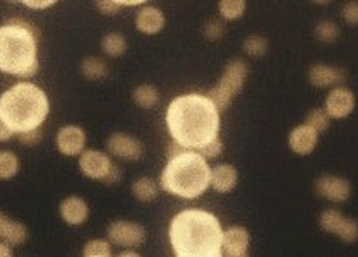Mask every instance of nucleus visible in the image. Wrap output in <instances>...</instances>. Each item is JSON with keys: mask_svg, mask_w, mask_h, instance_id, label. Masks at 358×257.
<instances>
[{"mask_svg": "<svg viewBox=\"0 0 358 257\" xmlns=\"http://www.w3.org/2000/svg\"><path fill=\"white\" fill-rule=\"evenodd\" d=\"M167 125L175 143L189 151H198L218 139L220 112L204 94H184L168 107Z\"/></svg>", "mask_w": 358, "mask_h": 257, "instance_id": "obj_1", "label": "nucleus"}, {"mask_svg": "<svg viewBox=\"0 0 358 257\" xmlns=\"http://www.w3.org/2000/svg\"><path fill=\"white\" fill-rule=\"evenodd\" d=\"M168 235L175 257H223V228L208 211H180L171 220Z\"/></svg>", "mask_w": 358, "mask_h": 257, "instance_id": "obj_2", "label": "nucleus"}, {"mask_svg": "<svg viewBox=\"0 0 358 257\" xmlns=\"http://www.w3.org/2000/svg\"><path fill=\"white\" fill-rule=\"evenodd\" d=\"M48 110L50 103L45 91L31 83L14 84L0 94V119L14 134L40 129Z\"/></svg>", "mask_w": 358, "mask_h": 257, "instance_id": "obj_3", "label": "nucleus"}, {"mask_svg": "<svg viewBox=\"0 0 358 257\" xmlns=\"http://www.w3.org/2000/svg\"><path fill=\"white\" fill-rule=\"evenodd\" d=\"M208 161L196 151H185L167 163L160 178V187L182 199H198L209 189Z\"/></svg>", "mask_w": 358, "mask_h": 257, "instance_id": "obj_4", "label": "nucleus"}, {"mask_svg": "<svg viewBox=\"0 0 358 257\" xmlns=\"http://www.w3.org/2000/svg\"><path fill=\"white\" fill-rule=\"evenodd\" d=\"M36 38L30 31L9 24L0 28V70L19 77L38 72Z\"/></svg>", "mask_w": 358, "mask_h": 257, "instance_id": "obj_5", "label": "nucleus"}, {"mask_svg": "<svg viewBox=\"0 0 358 257\" xmlns=\"http://www.w3.org/2000/svg\"><path fill=\"white\" fill-rule=\"evenodd\" d=\"M108 242L124 249L141 247L146 242V230L143 225L132 223V221L117 220L110 223L107 230Z\"/></svg>", "mask_w": 358, "mask_h": 257, "instance_id": "obj_6", "label": "nucleus"}, {"mask_svg": "<svg viewBox=\"0 0 358 257\" xmlns=\"http://www.w3.org/2000/svg\"><path fill=\"white\" fill-rule=\"evenodd\" d=\"M319 225H321L322 230L328 232V234L336 235V237H339L341 240L350 242V244L357 242V221L352 220V218H346L345 214L339 213V211L326 209L324 213L321 214V218H319Z\"/></svg>", "mask_w": 358, "mask_h": 257, "instance_id": "obj_7", "label": "nucleus"}, {"mask_svg": "<svg viewBox=\"0 0 358 257\" xmlns=\"http://www.w3.org/2000/svg\"><path fill=\"white\" fill-rule=\"evenodd\" d=\"M107 150L108 153L125 161H138L141 160L144 154V146L141 141L124 132L112 134L107 141Z\"/></svg>", "mask_w": 358, "mask_h": 257, "instance_id": "obj_8", "label": "nucleus"}, {"mask_svg": "<svg viewBox=\"0 0 358 257\" xmlns=\"http://www.w3.org/2000/svg\"><path fill=\"white\" fill-rule=\"evenodd\" d=\"M79 167L86 177L93 181H105L108 172L114 167V161L110 160L107 153L96 150H86L79 156Z\"/></svg>", "mask_w": 358, "mask_h": 257, "instance_id": "obj_9", "label": "nucleus"}, {"mask_svg": "<svg viewBox=\"0 0 358 257\" xmlns=\"http://www.w3.org/2000/svg\"><path fill=\"white\" fill-rule=\"evenodd\" d=\"M315 192L333 203H345L352 196V185L346 178L336 175H324L315 181Z\"/></svg>", "mask_w": 358, "mask_h": 257, "instance_id": "obj_10", "label": "nucleus"}, {"mask_svg": "<svg viewBox=\"0 0 358 257\" xmlns=\"http://www.w3.org/2000/svg\"><path fill=\"white\" fill-rule=\"evenodd\" d=\"M355 108V94L346 88H335L326 100L324 112L329 119H345Z\"/></svg>", "mask_w": 358, "mask_h": 257, "instance_id": "obj_11", "label": "nucleus"}, {"mask_svg": "<svg viewBox=\"0 0 358 257\" xmlns=\"http://www.w3.org/2000/svg\"><path fill=\"white\" fill-rule=\"evenodd\" d=\"M247 72H249V67L245 62L238 61V59L230 61L227 64V67H224L223 76H221L220 83H218L216 86L221 88L223 91H227V93L233 98L235 94L240 93L242 88H244Z\"/></svg>", "mask_w": 358, "mask_h": 257, "instance_id": "obj_12", "label": "nucleus"}, {"mask_svg": "<svg viewBox=\"0 0 358 257\" xmlns=\"http://www.w3.org/2000/svg\"><path fill=\"white\" fill-rule=\"evenodd\" d=\"M86 146V132L77 125H65L57 134V147L65 156H77Z\"/></svg>", "mask_w": 358, "mask_h": 257, "instance_id": "obj_13", "label": "nucleus"}, {"mask_svg": "<svg viewBox=\"0 0 358 257\" xmlns=\"http://www.w3.org/2000/svg\"><path fill=\"white\" fill-rule=\"evenodd\" d=\"M251 245V234L244 227H228L223 230L221 237V247L223 256H240L247 254Z\"/></svg>", "mask_w": 358, "mask_h": 257, "instance_id": "obj_14", "label": "nucleus"}, {"mask_svg": "<svg viewBox=\"0 0 358 257\" xmlns=\"http://www.w3.org/2000/svg\"><path fill=\"white\" fill-rule=\"evenodd\" d=\"M61 216L71 227H79V225L86 223L87 216H90V206L83 197L69 196L61 203Z\"/></svg>", "mask_w": 358, "mask_h": 257, "instance_id": "obj_15", "label": "nucleus"}, {"mask_svg": "<svg viewBox=\"0 0 358 257\" xmlns=\"http://www.w3.org/2000/svg\"><path fill=\"white\" fill-rule=\"evenodd\" d=\"M238 184V172L233 165L221 163L211 170L209 175V187L215 189L216 192L227 194L231 192Z\"/></svg>", "mask_w": 358, "mask_h": 257, "instance_id": "obj_16", "label": "nucleus"}, {"mask_svg": "<svg viewBox=\"0 0 358 257\" xmlns=\"http://www.w3.org/2000/svg\"><path fill=\"white\" fill-rule=\"evenodd\" d=\"M288 143H290V147L295 151V153L305 156V154H310L312 151L315 150V146H317L319 143V134L315 132L314 129L302 124L291 130Z\"/></svg>", "mask_w": 358, "mask_h": 257, "instance_id": "obj_17", "label": "nucleus"}, {"mask_svg": "<svg viewBox=\"0 0 358 257\" xmlns=\"http://www.w3.org/2000/svg\"><path fill=\"white\" fill-rule=\"evenodd\" d=\"M308 81L317 88H333L345 81V72L338 67L317 64L308 70Z\"/></svg>", "mask_w": 358, "mask_h": 257, "instance_id": "obj_18", "label": "nucleus"}, {"mask_svg": "<svg viewBox=\"0 0 358 257\" xmlns=\"http://www.w3.org/2000/svg\"><path fill=\"white\" fill-rule=\"evenodd\" d=\"M136 26L144 34H156L163 30L165 16L158 7L144 6L136 16Z\"/></svg>", "mask_w": 358, "mask_h": 257, "instance_id": "obj_19", "label": "nucleus"}, {"mask_svg": "<svg viewBox=\"0 0 358 257\" xmlns=\"http://www.w3.org/2000/svg\"><path fill=\"white\" fill-rule=\"evenodd\" d=\"M132 194L143 203H149L156 199L158 184L151 177H141L132 184Z\"/></svg>", "mask_w": 358, "mask_h": 257, "instance_id": "obj_20", "label": "nucleus"}, {"mask_svg": "<svg viewBox=\"0 0 358 257\" xmlns=\"http://www.w3.org/2000/svg\"><path fill=\"white\" fill-rule=\"evenodd\" d=\"M132 98H134V101L139 107L153 108L156 107L158 101H160V93H158L156 88L151 86V84H141V86H138L134 90Z\"/></svg>", "mask_w": 358, "mask_h": 257, "instance_id": "obj_21", "label": "nucleus"}, {"mask_svg": "<svg viewBox=\"0 0 358 257\" xmlns=\"http://www.w3.org/2000/svg\"><path fill=\"white\" fill-rule=\"evenodd\" d=\"M101 48H103V52L108 57H120L127 50V41H125V38L122 34L108 33L101 40Z\"/></svg>", "mask_w": 358, "mask_h": 257, "instance_id": "obj_22", "label": "nucleus"}, {"mask_svg": "<svg viewBox=\"0 0 358 257\" xmlns=\"http://www.w3.org/2000/svg\"><path fill=\"white\" fill-rule=\"evenodd\" d=\"M19 172V158L12 151H0V181H9Z\"/></svg>", "mask_w": 358, "mask_h": 257, "instance_id": "obj_23", "label": "nucleus"}, {"mask_svg": "<svg viewBox=\"0 0 358 257\" xmlns=\"http://www.w3.org/2000/svg\"><path fill=\"white\" fill-rule=\"evenodd\" d=\"M28 240V228L26 225L21 223V221H10L9 227H7L6 234H3L2 242L10 245H21Z\"/></svg>", "mask_w": 358, "mask_h": 257, "instance_id": "obj_24", "label": "nucleus"}, {"mask_svg": "<svg viewBox=\"0 0 358 257\" xmlns=\"http://www.w3.org/2000/svg\"><path fill=\"white\" fill-rule=\"evenodd\" d=\"M81 70H83V74L87 77V79H93V81L103 79V77L108 74L107 64L96 57H87L86 61H83Z\"/></svg>", "mask_w": 358, "mask_h": 257, "instance_id": "obj_25", "label": "nucleus"}, {"mask_svg": "<svg viewBox=\"0 0 358 257\" xmlns=\"http://www.w3.org/2000/svg\"><path fill=\"white\" fill-rule=\"evenodd\" d=\"M245 7H247V3L244 0H223V2H220L218 9H220V14L223 16V19L235 21L244 16Z\"/></svg>", "mask_w": 358, "mask_h": 257, "instance_id": "obj_26", "label": "nucleus"}, {"mask_svg": "<svg viewBox=\"0 0 358 257\" xmlns=\"http://www.w3.org/2000/svg\"><path fill=\"white\" fill-rule=\"evenodd\" d=\"M305 125L314 129L317 134H321L329 129V125H331V119L328 117L324 108H314V110L308 112L307 119H305Z\"/></svg>", "mask_w": 358, "mask_h": 257, "instance_id": "obj_27", "label": "nucleus"}, {"mask_svg": "<svg viewBox=\"0 0 358 257\" xmlns=\"http://www.w3.org/2000/svg\"><path fill=\"white\" fill-rule=\"evenodd\" d=\"M84 257H112V244L105 238H93L84 245Z\"/></svg>", "mask_w": 358, "mask_h": 257, "instance_id": "obj_28", "label": "nucleus"}, {"mask_svg": "<svg viewBox=\"0 0 358 257\" xmlns=\"http://www.w3.org/2000/svg\"><path fill=\"white\" fill-rule=\"evenodd\" d=\"M244 52L251 57H262L268 52V40L261 34H252L244 41Z\"/></svg>", "mask_w": 358, "mask_h": 257, "instance_id": "obj_29", "label": "nucleus"}, {"mask_svg": "<svg viewBox=\"0 0 358 257\" xmlns=\"http://www.w3.org/2000/svg\"><path fill=\"white\" fill-rule=\"evenodd\" d=\"M315 37L321 41H324V43H333V41L338 40L339 28L333 21H321L315 26Z\"/></svg>", "mask_w": 358, "mask_h": 257, "instance_id": "obj_30", "label": "nucleus"}, {"mask_svg": "<svg viewBox=\"0 0 358 257\" xmlns=\"http://www.w3.org/2000/svg\"><path fill=\"white\" fill-rule=\"evenodd\" d=\"M204 96L208 98L209 101H211V105L216 108L218 112L227 110V108L230 107V103H231L230 94H228L227 91H223L221 88H218V86L213 88V90H209L208 93L204 94Z\"/></svg>", "mask_w": 358, "mask_h": 257, "instance_id": "obj_31", "label": "nucleus"}, {"mask_svg": "<svg viewBox=\"0 0 358 257\" xmlns=\"http://www.w3.org/2000/svg\"><path fill=\"white\" fill-rule=\"evenodd\" d=\"M223 150H224L223 143H221L220 139H215V141H211L209 144H206V146H202L201 150L196 151V153L201 154L204 160H213V158L220 156V154L223 153Z\"/></svg>", "mask_w": 358, "mask_h": 257, "instance_id": "obj_32", "label": "nucleus"}, {"mask_svg": "<svg viewBox=\"0 0 358 257\" xmlns=\"http://www.w3.org/2000/svg\"><path fill=\"white\" fill-rule=\"evenodd\" d=\"M202 33H204V37L208 38L209 41L220 40V38L224 34V24L218 19H211L209 23H206L204 31H202Z\"/></svg>", "mask_w": 358, "mask_h": 257, "instance_id": "obj_33", "label": "nucleus"}, {"mask_svg": "<svg viewBox=\"0 0 358 257\" xmlns=\"http://www.w3.org/2000/svg\"><path fill=\"white\" fill-rule=\"evenodd\" d=\"M41 137H43L41 127L40 129H33V130H28V132L19 134V143L23 144V146H34V144L40 143Z\"/></svg>", "mask_w": 358, "mask_h": 257, "instance_id": "obj_34", "label": "nucleus"}, {"mask_svg": "<svg viewBox=\"0 0 358 257\" xmlns=\"http://www.w3.org/2000/svg\"><path fill=\"white\" fill-rule=\"evenodd\" d=\"M343 16L348 21L350 24H357L358 21V3L357 2H348L343 7Z\"/></svg>", "mask_w": 358, "mask_h": 257, "instance_id": "obj_35", "label": "nucleus"}, {"mask_svg": "<svg viewBox=\"0 0 358 257\" xmlns=\"http://www.w3.org/2000/svg\"><path fill=\"white\" fill-rule=\"evenodd\" d=\"M98 9L101 10L103 14H108V16H114V14H117L118 10L122 9L120 3L117 2V0H112V2H107V0H101V2L96 3Z\"/></svg>", "mask_w": 358, "mask_h": 257, "instance_id": "obj_36", "label": "nucleus"}, {"mask_svg": "<svg viewBox=\"0 0 358 257\" xmlns=\"http://www.w3.org/2000/svg\"><path fill=\"white\" fill-rule=\"evenodd\" d=\"M9 24H16V26L23 28V30L30 31V33L33 34V37L36 38V40H38V37H40V33H38L36 26H34V24H31L30 21H26V19H21V17H16V19H10V21H9Z\"/></svg>", "mask_w": 358, "mask_h": 257, "instance_id": "obj_37", "label": "nucleus"}, {"mask_svg": "<svg viewBox=\"0 0 358 257\" xmlns=\"http://www.w3.org/2000/svg\"><path fill=\"white\" fill-rule=\"evenodd\" d=\"M24 6L34 10H43V9H48V7H54L55 2L54 0H43V2H41V0H26Z\"/></svg>", "mask_w": 358, "mask_h": 257, "instance_id": "obj_38", "label": "nucleus"}, {"mask_svg": "<svg viewBox=\"0 0 358 257\" xmlns=\"http://www.w3.org/2000/svg\"><path fill=\"white\" fill-rule=\"evenodd\" d=\"M185 151H189V150H185L184 146H180V144L178 143H171L170 146H168V151H167V158H168V161L170 160H173V158H177V156H180L182 153H185Z\"/></svg>", "mask_w": 358, "mask_h": 257, "instance_id": "obj_39", "label": "nucleus"}, {"mask_svg": "<svg viewBox=\"0 0 358 257\" xmlns=\"http://www.w3.org/2000/svg\"><path fill=\"white\" fill-rule=\"evenodd\" d=\"M120 177H122L120 168H118L117 165L114 163V167H112V170L108 172V175H107V177H105L103 182H107V184H117V182L120 181Z\"/></svg>", "mask_w": 358, "mask_h": 257, "instance_id": "obj_40", "label": "nucleus"}, {"mask_svg": "<svg viewBox=\"0 0 358 257\" xmlns=\"http://www.w3.org/2000/svg\"><path fill=\"white\" fill-rule=\"evenodd\" d=\"M12 136H14L12 130L7 127V125L3 124L2 119H0V143H6V141H9Z\"/></svg>", "mask_w": 358, "mask_h": 257, "instance_id": "obj_41", "label": "nucleus"}, {"mask_svg": "<svg viewBox=\"0 0 358 257\" xmlns=\"http://www.w3.org/2000/svg\"><path fill=\"white\" fill-rule=\"evenodd\" d=\"M12 221V218L7 216L6 213H0V240H2L3 234H6L7 227H9V223Z\"/></svg>", "mask_w": 358, "mask_h": 257, "instance_id": "obj_42", "label": "nucleus"}, {"mask_svg": "<svg viewBox=\"0 0 358 257\" xmlns=\"http://www.w3.org/2000/svg\"><path fill=\"white\" fill-rule=\"evenodd\" d=\"M0 257H12V249L3 242H0Z\"/></svg>", "mask_w": 358, "mask_h": 257, "instance_id": "obj_43", "label": "nucleus"}, {"mask_svg": "<svg viewBox=\"0 0 358 257\" xmlns=\"http://www.w3.org/2000/svg\"><path fill=\"white\" fill-rule=\"evenodd\" d=\"M117 2L120 3V7H136V6H141L143 0H124V2H122V0H117Z\"/></svg>", "mask_w": 358, "mask_h": 257, "instance_id": "obj_44", "label": "nucleus"}, {"mask_svg": "<svg viewBox=\"0 0 358 257\" xmlns=\"http://www.w3.org/2000/svg\"><path fill=\"white\" fill-rule=\"evenodd\" d=\"M117 257H143V256L138 254L136 251H124L122 254H118Z\"/></svg>", "mask_w": 358, "mask_h": 257, "instance_id": "obj_45", "label": "nucleus"}, {"mask_svg": "<svg viewBox=\"0 0 358 257\" xmlns=\"http://www.w3.org/2000/svg\"><path fill=\"white\" fill-rule=\"evenodd\" d=\"M223 257H251V256H249V252H247V254H240V256H223Z\"/></svg>", "mask_w": 358, "mask_h": 257, "instance_id": "obj_46", "label": "nucleus"}]
</instances>
